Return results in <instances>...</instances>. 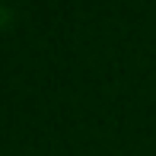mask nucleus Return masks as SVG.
Wrapping results in <instances>:
<instances>
[]
</instances>
